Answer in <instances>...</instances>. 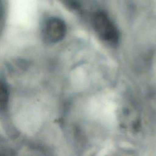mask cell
I'll return each mask as SVG.
<instances>
[{
    "instance_id": "1",
    "label": "cell",
    "mask_w": 156,
    "mask_h": 156,
    "mask_svg": "<svg viewBox=\"0 0 156 156\" xmlns=\"http://www.w3.org/2000/svg\"><path fill=\"white\" fill-rule=\"evenodd\" d=\"M92 23L95 32L102 40L113 46L118 43L119 31L107 13L102 10L96 12L93 16Z\"/></svg>"
},
{
    "instance_id": "4",
    "label": "cell",
    "mask_w": 156,
    "mask_h": 156,
    "mask_svg": "<svg viewBox=\"0 0 156 156\" xmlns=\"http://www.w3.org/2000/svg\"><path fill=\"white\" fill-rule=\"evenodd\" d=\"M3 15V6H2V3L1 2V0H0V20L2 18Z\"/></svg>"
},
{
    "instance_id": "3",
    "label": "cell",
    "mask_w": 156,
    "mask_h": 156,
    "mask_svg": "<svg viewBox=\"0 0 156 156\" xmlns=\"http://www.w3.org/2000/svg\"><path fill=\"white\" fill-rule=\"evenodd\" d=\"M10 94L7 86L0 80V112H4L8 107Z\"/></svg>"
},
{
    "instance_id": "2",
    "label": "cell",
    "mask_w": 156,
    "mask_h": 156,
    "mask_svg": "<svg viewBox=\"0 0 156 156\" xmlns=\"http://www.w3.org/2000/svg\"><path fill=\"white\" fill-rule=\"evenodd\" d=\"M66 33L65 21L56 16H51L45 20L41 29L42 38L48 44L58 43L64 38Z\"/></svg>"
}]
</instances>
